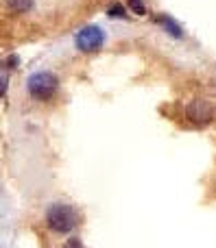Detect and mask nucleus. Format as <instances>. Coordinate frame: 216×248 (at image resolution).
<instances>
[{"label": "nucleus", "mask_w": 216, "mask_h": 248, "mask_svg": "<svg viewBox=\"0 0 216 248\" xmlns=\"http://www.w3.org/2000/svg\"><path fill=\"white\" fill-rule=\"evenodd\" d=\"M59 90V78L52 72H35L26 78V92L35 100H50Z\"/></svg>", "instance_id": "f03ea898"}, {"label": "nucleus", "mask_w": 216, "mask_h": 248, "mask_svg": "<svg viewBox=\"0 0 216 248\" xmlns=\"http://www.w3.org/2000/svg\"><path fill=\"white\" fill-rule=\"evenodd\" d=\"M64 248H83V244H81V240H79V237H70V240L66 242Z\"/></svg>", "instance_id": "1a4fd4ad"}, {"label": "nucleus", "mask_w": 216, "mask_h": 248, "mask_svg": "<svg viewBox=\"0 0 216 248\" xmlns=\"http://www.w3.org/2000/svg\"><path fill=\"white\" fill-rule=\"evenodd\" d=\"M155 22H160V24L164 26L166 31H168L170 37H177V39H182V37H183L182 26H179L177 22L173 20V17H168V16H157V17H155Z\"/></svg>", "instance_id": "39448f33"}, {"label": "nucleus", "mask_w": 216, "mask_h": 248, "mask_svg": "<svg viewBox=\"0 0 216 248\" xmlns=\"http://www.w3.org/2000/svg\"><path fill=\"white\" fill-rule=\"evenodd\" d=\"M129 7L133 9V11L138 13V16H142V13H144V4H142V0H129Z\"/></svg>", "instance_id": "6e6552de"}, {"label": "nucleus", "mask_w": 216, "mask_h": 248, "mask_svg": "<svg viewBox=\"0 0 216 248\" xmlns=\"http://www.w3.org/2000/svg\"><path fill=\"white\" fill-rule=\"evenodd\" d=\"M46 224L55 233H70L79 224V214L66 202H52L46 209Z\"/></svg>", "instance_id": "f257e3e1"}, {"label": "nucleus", "mask_w": 216, "mask_h": 248, "mask_svg": "<svg viewBox=\"0 0 216 248\" xmlns=\"http://www.w3.org/2000/svg\"><path fill=\"white\" fill-rule=\"evenodd\" d=\"M17 63H20V59H17V57H16V55L7 57V65H9V68H11V65H17Z\"/></svg>", "instance_id": "9d476101"}, {"label": "nucleus", "mask_w": 216, "mask_h": 248, "mask_svg": "<svg viewBox=\"0 0 216 248\" xmlns=\"http://www.w3.org/2000/svg\"><path fill=\"white\" fill-rule=\"evenodd\" d=\"M4 4H7L9 11H13V13H26L33 7V0H4Z\"/></svg>", "instance_id": "423d86ee"}, {"label": "nucleus", "mask_w": 216, "mask_h": 248, "mask_svg": "<svg viewBox=\"0 0 216 248\" xmlns=\"http://www.w3.org/2000/svg\"><path fill=\"white\" fill-rule=\"evenodd\" d=\"M74 44H77V48L81 52H96L105 44V33L100 26L87 24L74 35Z\"/></svg>", "instance_id": "20e7f679"}, {"label": "nucleus", "mask_w": 216, "mask_h": 248, "mask_svg": "<svg viewBox=\"0 0 216 248\" xmlns=\"http://www.w3.org/2000/svg\"><path fill=\"white\" fill-rule=\"evenodd\" d=\"M107 16L114 17V20H120V17H127V11H125V7H122L120 2H114V4H109L107 7Z\"/></svg>", "instance_id": "0eeeda50"}, {"label": "nucleus", "mask_w": 216, "mask_h": 248, "mask_svg": "<svg viewBox=\"0 0 216 248\" xmlns=\"http://www.w3.org/2000/svg\"><path fill=\"white\" fill-rule=\"evenodd\" d=\"M186 120L192 124V126H205L214 120L216 116V107L210 98H192L190 103L186 105Z\"/></svg>", "instance_id": "7ed1b4c3"}]
</instances>
